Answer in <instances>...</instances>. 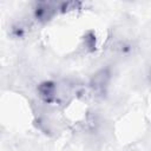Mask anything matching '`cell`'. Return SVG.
Segmentation results:
<instances>
[{
    "instance_id": "2",
    "label": "cell",
    "mask_w": 151,
    "mask_h": 151,
    "mask_svg": "<svg viewBox=\"0 0 151 151\" xmlns=\"http://www.w3.org/2000/svg\"><path fill=\"white\" fill-rule=\"evenodd\" d=\"M38 92H39V97L45 103H51L57 98V84L52 81H45L39 85Z\"/></svg>"
},
{
    "instance_id": "1",
    "label": "cell",
    "mask_w": 151,
    "mask_h": 151,
    "mask_svg": "<svg viewBox=\"0 0 151 151\" xmlns=\"http://www.w3.org/2000/svg\"><path fill=\"white\" fill-rule=\"evenodd\" d=\"M110 78H111V74L107 68H101L97 71L90 81V90L92 94L96 97H101L109 86Z\"/></svg>"
}]
</instances>
